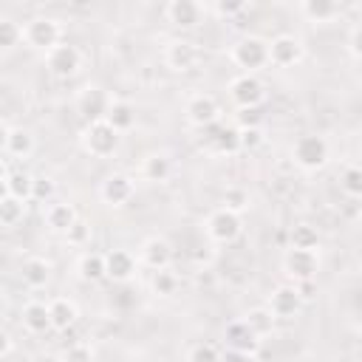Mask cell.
Instances as JSON below:
<instances>
[{
	"label": "cell",
	"mask_w": 362,
	"mask_h": 362,
	"mask_svg": "<svg viewBox=\"0 0 362 362\" xmlns=\"http://www.w3.org/2000/svg\"><path fill=\"white\" fill-rule=\"evenodd\" d=\"M328 156H331V147L325 141V136H317V133H303L297 136L294 147H291V158L300 170H320L328 164Z\"/></svg>",
	"instance_id": "cell-1"
},
{
	"label": "cell",
	"mask_w": 362,
	"mask_h": 362,
	"mask_svg": "<svg viewBox=\"0 0 362 362\" xmlns=\"http://www.w3.org/2000/svg\"><path fill=\"white\" fill-rule=\"evenodd\" d=\"M229 57H232V62L238 68H243V74H255V71H260V68L269 65V40L255 37V34L240 37L232 45Z\"/></svg>",
	"instance_id": "cell-2"
},
{
	"label": "cell",
	"mask_w": 362,
	"mask_h": 362,
	"mask_svg": "<svg viewBox=\"0 0 362 362\" xmlns=\"http://www.w3.org/2000/svg\"><path fill=\"white\" fill-rule=\"evenodd\" d=\"M23 42L34 51H51L54 45L62 42V25L54 17H31L23 25Z\"/></svg>",
	"instance_id": "cell-3"
},
{
	"label": "cell",
	"mask_w": 362,
	"mask_h": 362,
	"mask_svg": "<svg viewBox=\"0 0 362 362\" xmlns=\"http://www.w3.org/2000/svg\"><path fill=\"white\" fill-rule=\"evenodd\" d=\"M119 139H122V136H119L105 119L88 122L85 130H82V147H85V153L93 156V158H107V156H113V153L119 150Z\"/></svg>",
	"instance_id": "cell-4"
},
{
	"label": "cell",
	"mask_w": 362,
	"mask_h": 362,
	"mask_svg": "<svg viewBox=\"0 0 362 362\" xmlns=\"http://www.w3.org/2000/svg\"><path fill=\"white\" fill-rule=\"evenodd\" d=\"M283 272L300 283V280H317L320 272V255L317 249H288L283 255Z\"/></svg>",
	"instance_id": "cell-5"
},
{
	"label": "cell",
	"mask_w": 362,
	"mask_h": 362,
	"mask_svg": "<svg viewBox=\"0 0 362 362\" xmlns=\"http://www.w3.org/2000/svg\"><path fill=\"white\" fill-rule=\"evenodd\" d=\"M229 99L238 105V110L240 107H260V102L266 99V85L255 74H240L229 82Z\"/></svg>",
	"instance_id": "cell-6"
},
{
	"label": "cell",
	"mask_w": 362,
	"mask_h": 362,
	"mask_svg": "<svg viewBox=\"0 0 362 362\" xmlns=\"http://www.w3.org/2000/svg\"><path fill=\"white\" fill-rule=\"evenodd\" d=\"M243 232V218L229 212V209H215L209 218H206V235L215 240V243H235Z\"/></svg>",
	"instance_id": "cell-7"
},
{
	"label": "cell",
	"mask_w": 362,
	"mask_h": 362,
	"mask_svg": "<svg viewBox=\"0 0 362 362\" xmlns=\"http://www.w3.org/2000/svg\"><path fill=\"white\" fill-rule=\"evenodd\" d=\"M45 65H48V71H51L54 76L68 79V76H74V74L82 68V54H79L76 45L59 42V45H54V48L45 54Z\"/></svg>",
	"instance_id": "cell-8"
},
{
	"label": "cell",
	"mask_w": 362,
	"mask_h": 362,
	"mask_svg": "<svg viewBox=\"0 0 362 362\" xmlns=\"http://www.w3.org/2000/svg\"><path fill=\"white\" fill-rule=\"evenodd\" d=\"M110 102L113 99L107 96V90L102 85H85L76 96V110L85 122H99V119H105Z\"/></svg>",
	"instance_id": "cell-9"
},
{
	"label": "cell",
	"mask_w": 362,
	"mask_h": 362,
	"mask_svg": "<svg viewBox=\"0 0 362 362\" xmlns=\"http://www.w3.org/2000/svg\"><path fill=\"white\" fill-rule=\"evenodd\" d=\"M303 59V42L294 34H277L269 42V65L277 68H291Z\"/></svg>",
	"instance_id": "cell-10"
},
{
	"label": "cell",
	"mask_w": 362,
	"mask_h": 362,
	"mask_svg": "<svg viewBox=\"0 0 362 362\" xmlns=\"http://www.w3.org/2000/svg\"><path fill=\"white\" fill-rule=\"evenodd\" d=\"M184 113H187L189 124H195V127L204 130V127H209V124L218 122V116H221V105H218V99L209 96V93H195V96H189Z\"/></svg>",
	"instance_id": "cell-11"
},
{
	"label": "cell",
	"mask_w": 362,
	"mask_h": 362,
	"mask_svg": "<svg viewBox=\"0 0 362 362\" xmlns=\"http://www.w3.org/2000/svg\"><path fill=\"white\" fill-rule=\"evenodd\" d=\"M99 195H102V201H105L107 206H124V204H130V198L136 195V184H133V178L124 175V173H110V175L102 181Z\"/></svg>",
	"instance_id": "cell-12"
},
{
	"label": "cell",
	"mask_w": 362,
	"mask_h": 362,
	"mask_svg": "<svg viewBox=\"0 0 362 362\" xmlns=\"http://www.w3.org/2000/svg\"><path fill=\"white\" fill-rule=\"evenodd\" d=\"M266 308L274 314V320H294L300 314V308H303V300H300V294H297V288L291 283H283L269 294V305Z\"/></svg>",
	"instance_id": "cell-13"
},
{
	"label": "cell",
	"mask_w": 362,
	"mask_h": 362,
	"mask_svg": "<svg viewBox=\"0 0 362 362\" xmlns=\"http://www.w3.org/2000/svg\"><path fill=\"white\" fill-rule=\"evenodd\" d=\"M139 272V260L133 252L127 249H110L105 255V277H110L113 283H127L133 280Z\"/></svg>",
	"instance_id": "cell-14"
},
{
	"label": "cell",
	"mask_w": 362,
	"mask_h": 362,
	"mask_svg": "<svg viewBox=\"0 0 362 362\" xmlns=\"http://www.w3.org/2000/svg\"><path fill=\"white\" fill-rule=\"evenodd\" d=\"M198 48L189 42V40H173V42H167V48H164V62L173 68V71H178V74H187V71H192L195 65H198Z\"/></svg>",
	"instance_id": "cell-15"
},
{
	"label": "cell",
	"mask_w": 362,
	"mask_h": 362,
	"mask_svg": "<svg viewBox=\"0 0 362 362\" xmlns=\"http://www.w3.org/2000/svg\"><path fill=\"white\" fill-rule=\"evenodd\" d=\"M164 17L178 28H195L204 17V6L198 0H170Z\"/></svg>",
	"instance_id": "cell-16"
},
{
	"label": "cell",
	"mask_w": 362,
	"mask_h": 362,
	"mask_svg": "<svg viewBox=\"0 0 362 362\" xmlns=\"http://www.w3.org/2000/svg\"><path fill=\"white\" fill-rule=\"evenodd\" d=\"M170 260H173V246L164 238H147L139 249V263H144L153 272L170 269Z\"/></svg>",
	"instance_id": "cell-17"
},
{
	"label": "cell",
	"mask_w": 362,
	"mask_h": 362,
	"mask_svg": "<svg viewBox=\"0 0 362 362\" xmlns=\"http://www.w3.org/2000/svg\"><path fill=\"white\" fill-rule=\"evenodd\" d=\"M223 339H226V351H240V354H252L255 356L257 348H260V339L249 331V325L243 320L229 322L226 331H223Z\"/></svg>",
	"instance_id": "cell-18"
},
{
	"label": "cell",
	"mask_w": 362,
	"mask_h": 362,
	"mask_svg": "<svg viewBox=\"0 0 362 362\" xmlns=\"http://www.w3.org/2000/svg\"><path fill=\"white\" fill-rule=\"evenodd\" d=\"M42 218H45V226H48L51 232L65 235V232H68V226H71L79 215H76V209H74L68 201H51V204L45 206Z\"/></svg>",
	"instance_id": "cell-19"
},
{
	"label": "cell",
	"mask_w": 362,
	"mask_h": 362,
	"mask_svg": "<svg viewBox=\"0 0 362 362\" xmlns=\"http://www.w3.org/2000/svg\"><path fill=\"white\" fill-rule=\"evenodd\" d=\"M48 317H51V328H54V331H68V328L76 322L79 308H76V303L68 300V297H54V300L48 303Z\"/></svg>",
	"instance_id": "cell-20"
},
{
	"label": "cell",
	"mask_w": 362,
	"mask_h": 362,
	"mask_svg": "<svg viewBox=\"0 0 362 362\" xmlns=\"http://www.w3.org/2000/svg\"><path fill=\"white\" fill-rule=\"evenodd\" d=\"M339 11H342V6L334 0H303L300 3V14L308 23H331L339 17Z\"/></svg>",
	"instance_id": "cell-21"
},
{
	"label": "cell",
	"mask_w": 362,
	"mask_h": 362,
	"mask_svg": "<svg viewBox=\"0 0 362 362\" xmlns=\"http://www.w3.org/2000/svg\"><path fill=\"white\" fill-rule=\"evenodd\" d=\"M105 122L122 136V133H127L136 124V107L130 102H124V99H113L107 113H105Z\"/></svg>",
	"instance_id": "cell-22"
},
{
	"label": "cell",
	"mask_w": 362,
	"mask_h": 362,
	"mask_svg": "<svg viewBox=\"0 0 362 362\" xmlns=\"http://www.w3.org/2000/svg\"><path fill=\"white\" fill-rule=\"evenodd\" d=\"M20 277L28 288H45L51 280V263L45 257H28L20 269Z\"/></svg>",
	"instance_id": "cell-23"
},
{
	"label": "cell",
	"mask_w": 362,
	"mask_h": 362,
	"mask_svg": "<svg viewBox=\"0 0 362 362\" xmlns=\"http://www.w3.org/2000/svg\"><path fill=\"white\" fill-rule=\"evenodd\" d=\"M23 325L31 334H45L51 328V317H48V303L31 300L23 305Z\"/></svg>",
	"instance_id": "cell-24"
},
{
	"label": "cell",
	"mask_w": 362,
	"mask_h": 362,
	"mask_svg": "<svg viewBox=\"0 0 362 362\" xmlns=\"http://www.w3.org/2000/svg\"><path fill=\"white\" fill-rule=\"evenodd\" d=\"M141 175H144V181H150V184L167 181V178L173 175V161H170V156H164V153H150V156L141 161Z\"/></svg>",
	"instance_id": "cell-25"
},
{
	"label": "cell",
	"mask_w": 362,
	"mask_h": 362,
	"mask_svg": "<svg viewBox=\"0 0 362 362\" xmlns=\"http://www.w3.org/2000/svg\"><path fill=\"white\" fill-rule=\"evenodd\" d=\"M215 124H218V122H215ZM215 124H212L215 136H206V139H209V144H212V150H215L218 156H235V153H240L238 127H226V124L215 127Z\"/></svg>",
	"instance_id": "cell-26"
},
{
	"label": "cell",
	"mask_w": 362,
	"mask_h": 362,
	"mask_svg": "<svg viewBox=\"0 0 362 362\" xmlns=\"http://www.w3.org/2000/svg\"><path fill=\"white\" fill-rule=\"evenodd\" d=\"M11 158H28L34 153V136L25 127H8V139H6V150Z\"/></svg>",
	"instance_id": "cell-27"
},
{
	"label": "cell",
	"mask_w": 362,
	"mask_h": 362,
	"mask_svg": "<svg viewBox=\"0 0 362 362\" xmlns=\"http://www.w3.org/2000/svg\"><path fill=\"white\" fill-rule=\"evenodd\" d=\"M243 322L249 325V331L257 337V339H263V337H269L272 331H274V314L266 308V305H257V308H249L246 314H243Z\"/></svg>",
	"instance_id": "cell-28"
},
{
	"label": "cell",
	"mask_w": 362,
	"mask_h": 362,
	"mask_svg": "<svg viewBox=\"0 0 362 362\" xmlns=\"http://www.w3.org/2000/svg\"><path fill=\"white\" fill-rule=\"evenodd\" d=\"M76 272H79V277H82L85 283H99V280H105V255H99V252H85V255L79 257V263H76Z\"/></svg>",
	"instance_id": "cell-29"
},
{
	"label": "cell",
	"mask_w": 362,
	"mask_h": 362,
	"mask_svg": "<svg viewBox=\"0 0 362 362\" xmlns=\"http://www.w3.org/2000/svg\"><path fill=\"white\" fill-rule=\"evenodd\" d=\"M291 246L288 249H317L320 246V232L311 223H294L288 232Z\"/></svg>",
	"instance_id": "cell-30"
},
{
	"label": "cell",
	"mask_w": 362,
	"mask_h": 362,
	"mask_svg": "<svg viewBox=\"0 0 362 362\" xmlns=\"http://www.w3.org/2000/svg\"><path fill=\"white\" fill-rule=\"evenodd\" d=\"M31 181H34V175L17 170V173H8V178H6V189H8L11 198H17V201L25 204V201H31Z\"/></svg>",
	"instance_id": "cell-31"
},
{
	"label": "cell",
	"mask_w": 362,
	"mask_h": 362,
	"mask_svg": "<svg viewBox=\"0 0 362 362\" xmlns=\"http://www.w3.org/2000/svg\"><path fill=\"white\" fill-rule=\"evenodd\" d=\"M339 189L348 198H359L362 195V170L356 164H345L339 173Z\"/></svg>",
	"instance_id": "cell-32"
},
{
	"label": "cell",
	"mask_w": 362,
	"mask_h": 362,
	"mask_svg": "<svg viewBox=\"0 0 362 362\" xmlns=\"http://www.w3.org/2000/svg\"><path fill=\"white\" fill-rule=\"evenodd\" d=\"M23 42V25L11 17H0V51H11Z\"/></svg>",
	"instance_id": "cell-33"
},
{
	"label": "cell",
	"mask_w": 362,
	"mask_h": 362,
	"mask_svg": "<svg viewBox=\"0 0 362 362\" xmlns=\"http://www.w3.org/2000/svg\"><path fill=\"white\" fill-rule=\"evenodd\" d=\"M249 204H252L249 189H243V187H226L223 189V209H229L235 215H243L249 209Z\"/></svg>",
	"instance_id": "cell-34"
},
{
	"label": "cell",
	"mask_w": 362,
	"mask_h": 362,
	"mask_svg": "<svg viewBox=\"0 0 362 362\" xmlns=\"http://www.w3.org/2000/svg\"><path fill=\"white\" fill-rule=\"evenodd\" d=\"M23 215H25V204L23 201H17L11 195H6L0 201V226H17L23 221Z\"/></svg>",
	"instance_id": "cell-35"
},
{
	"label": "cell",
	"mask_w": 362,
	"mask_h": 362,
	"mask_svg": "<svg viewBox=\"0 0 362 362\" xmlns=\"http://www.w3.org/2000/svg\"><path fill=\"white\" fill-rule=\"evenodd\" d=\"M150 288H153V294H158V297H170V294H175V288H178V277H175L170 269H158V272H153Z\"/></svg>",
	"instance_id": "cell-36"
},
{
	"label": "cell",
	"mask_w": 362,
	"mask_h": 362,
	"mask_svg": "<svg viewBox=\"0 0 362 362\" xmlns=\"http://www.w3.org/2000/svg\"><path fill=\"white\" fill-rule=\"evenodd\" d=\"M54 195H57V184L48 175H34V181H31V201L51 204Z\"/></svg>",
	"instance_id": "cell-37"
},
{
	"label": "cell",
	"mask_w": 362,
	"mask_h": 362,
	"mask_svg": "<svg viewBox=\"0 0 362 362\" xmlns=\"http://www.w3.org/2000/svg\"><path fill=\"white\" fill-rule=\"evenodd\" d=\"M184 362H221V351L212 342H195L187 351V359Z\"/></svg>",
	"instance_id": "cell-38"
},
{
	"label": "cell",
	"mask_w": 362,
	"mask_h": 362,
	"mask_svg": "<svg viewBox=\"0 0 362 362\" xmlns=\"http://www.w3.org/2000/svg\"><path fill=\"white\" fill-rule=\"evenodd\" d=\"M65 240H68L71 246H85V243L90 240V223H88V221H82V218H76V221L68 226Z\"/></svg>",
	"instance_id": "cell-39"
},
{
	"label": "cell",
	"mask_w": 362,
	"mask_h": 362,
	"mask_svg": "<svg viewBox=\"0 0 362 362\" xmlns=\"http://www.w3.org/2000/svg\"><path fill=\"white\" fill-rule=\"evenodd\" d=\"M238 139H240V150L252 153L263 144V130L260 127H243V130H238Z\"/></svg>",
	"instance_id": "cell-40"
},
{
	"label": "cell",
	"mask_w": 362,
	"mask_h": 362,
	"mask_svg": "<svg viewBox=\"0 0 362 362\" xmlns=\"http://www.w3.org/2000/svg\"><path fill=\"white\" fill-rule=\"evenodd\" d=\"M249 6H246V0H218L215 3V14L218 17H238V14H243Z\"/></svg>",
	"instance_id": "cell-41"
},
{
	"label": "cell",
	"mask_w": 362,
	"mask_h": 362,
	"mask_svg": "<svg viewBox=\"0 0 362 362\" xmlns=\"http://www.w3.org/2000/svg\"><path fill=\"white\" fill-rule=\"evenodd\" d=\"M62 362H93V351L82 342H74L71 348L62 351Z\"/></svg>",
	"instance_id": "cell-42"
},
{
	"label": "cell",
	"mask_w": 362,
	"mask_h": 362,
	"mask_svg": "<svg viewBox=\"0 0 362 362\" xmlns=\"http://www.w3.org/2000/svg\"><path fill=\"white\" fill-rule=\"evenodd\" d=\"M235 119H238V130H243V127H260L263 113H260V107H240Z\"/></svg>",
	"instance_id": "cell-43"
},
{
	"label": "cell",
	"mask_w": 362,
	"mask_h": 362,
	"mask_svg": "<svg viewBox=\"0 0 362 362\" xmlns=\"http://www.w3.org/2000/svg\"><path fill=\"white\" fill-rule=\"evenodd\" d=\"M348 54L354 59L362 57V23H354L351 31H348Z\"/></svg>",
	"instance_id": "cell-44"
},
{
	"label": "cell",
	"mask_w": 362,
	"mask_h": 362,
	"mask_svg": "<svg viewBox=\"0 0 362 362\" xmlns=\"http://www.w3.org/2000/svg\"><path fill=\"white\" fill-rule=\"evenodd\" d=\"M291 286L297 288V294H300L303 303L314 300V294H317V280H300V283H291Z\"/></svg>",
	"instance_id": "cell-45"
},
{
	"label": "cell",
	"mask_w": 362,
	"mask_h": 362,
	"mask_svg": "<svg viewBox=\"0 0 362 362\" xmlns=\"http://www.w3.org/2000/svg\"><path fill=\"white\" fill-rule=\"evenodd\" d=\"M221 362H257L252 354H240V351H223Z\"/></svg>",
	"instance_id": "cell-46"
},
{
	"label": "cell",
	"mask_w": 362,
	"mask_h": 362,
	"mask_svg": "<svg viewBox=\"0 0 362 362\" xmlns=\"http://www.w3.org/2000/svg\"><path fill=\"white\" fill-rule=\"evenodd\" d=\"M8 351H11V334L0 328V356H6Z\"/></svg>",
	"instance_id": "cell-47"
},
{
	"label": "cell",
	"mask_w": 362,
	"mask_h": 362,
	"mask_svg": "<svg viewBox=\"0 0 362 362\" xmlns=\"http://www.w3.org/2000/svg\"><path fill=\"white\" fill-rule=\"evenodd\" d=\"M6 139H8V127H6L3 122H0V153L6 150Z\"/></svg>",
	"instance_id": "cell-48"
},
{
	"label": "cell",
	"mask_w": 362,
	"mask_h": 362,
	"mask_svg": "<svg viewBox=\"0 0 362 362\" xmlns=\"http://www.w3.org/2000/svg\"><path fill=\"white\" fill-rule=\"evenodd\" d=\"M8 178V167H6V158H0V181Z\"/></svg>",
	"instance_id": "cell-49"
},
{
	"label": "cell",
	"mask_w": 362,
	"mask_h": 362,
	"mask_svg": "<svg viewBox=\"0 0 362 362\" xmlns=\"http://www.w3.org/2000/svg\"><path fill=\"white\" fill-rule=\"evenodd\" d=\"M8 195V189H6V181H0V201Z\"/></svg>",
	"instance_id": "cell-50"
}]
</instances>
